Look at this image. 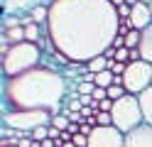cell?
<instances>
[{"label":"cell","instance_id":"6da1fadb","mask_svg":"<svg viewBox=\"0 0 152 147\" xmlns=\"http://www.w3.org/2000/svg\"><path fill=\"white\" fill-rule=\"evenodd\" d=\"M118 22L110 0H52L47 34L56 52L86 66L113 44Z\"/></svg>","mask_w":152,"mask_h":147},{"label":"cell","instance_id":"7a4b0ae2","mask_svg":"<svg viewBox=\"0 0 152 147\" xmlns=\"http://www.w3.org/2000/svg\"><path fill=\"white\" fill-rule=\"evenodd\" d=\"M66 78L49 66H37L15 78H5L3 98L7 110H47L61 113V98L66 96Z\"/></svg>","mask_w":152,"mask_h":147},{"label":"cell","instance_id":"3957f363","mask_svg":"<svg viewBox=\"0 0 152 147\" xmlns=\"http://www.w3.org/2000/svg\"><path fill=\"white\" fill-rule=\"evenodd\" d=\"M42 66V47L32 42L12 44L10 52L3 56V74L5 78H15L20 74H27L32 69Z\"/></svg>","mask_w":152,"mask_h":147},{"label":"cell","instance_id":"277c9868","mask_svg":"<svg viewBox=\"0 0 152 147\" xmlns=\"http://www.w3.org/2000/svg\"><path fill=\"white\" fill-rule=\"evenodd\" d=\"M110 115H113V127H118L123 135H128V132L135 130V127L145 125L142 110H140V101H137V96H130V93L113 103Z\"/></svg>","mask_w":152,"mask_h":147},{"label":"cell","instance_id":"5b68a950","mask_svg":"<svg viewBox=\"0 0 152 147\" xmlns=\"http://www.w3.org/2000/svg\"><path fill=\"white\" fill-rule=\"evenodd\" d=\"M52 113L47 110H5L3 115V127H12L20 130L30 137V132L39 125H52Z\"/></svg>","mask_w":152,"mask_h":147},{"label":"cell","instance_id":"8992f818","mask_svg":"<svg viewBox=\"0 0 152 147\" xmlns=\"http://www.w3.org/2000/svg\"><path fill=\"white\" fill-rule=\"evenodd\" d=\"M123 86L130 96H140L142 91L152 88V64L147 61H130L123 74Z\"/></svg>","mask_w":152,"mask_h":147},{"label":"cell","instance_id":"52a82bcc","mask_svg":"<svg viewBox=\"0 0 152 147\" xmlns=\"http://www.w3.org/2000/svg\"><path fill=\"white\" fill-rule=\"evenodd\" d=\"M88 147H125V135L118 127H96L88 137Z\"/></svg>","mask_w":152,"mask_h":147},{"label":"cell","instance_id":"ba28073f","mask_svg":"<svg viewBox=\"0 0 152 147\" xmlns=\"http://www.w3.org/2000/svg\"><path fill=\"white\" fill-rule=\"evenodd\" d=\"M125 147H152V125H140L125 135Z\"/></svg>","mask_w":152,"mask_h":147},{"label":"cell","instance_id":"9c48e42d","mask_svg":"<svg viewBox=\"0 0 152 147\" xmlns=\"http://www.w3.org/2000/svg\"><path fill=\"white\" fill-rule=\"evenodd\" d=\"M130 25L132 29H147L152 25V15H150V5L147 3H137L132 5V12H130Z\"/></svg>","mask_w":152,"mask_h":147},{"label":"cell","instance_id":"30bf717a","mask_svg":"<svg viewBox=\"0 0 152 147\" xmlns=\"http://www.w3.org/2000/svg\"><path fill=\"white\" fill-rule=\"evenodd\" d=\"M140 56H142V61H147L152 64V25L147 29H142V39H140Z\"/></svg>","mask_w":152,"mask_h":147},{"label":"cell","instance_id":"8fae6325","mask_svg":"<svg viewBox=\"0 0 152 147\" xmlns=\"http://www.w3.org/2000/svg\"><path fill=\"white\" fill-rule=\"evenodd\" d=\"M137 101H140V110H142V120H145V125H152V88L142 91L137 96Z\"/></svg>","mask_w":152,"mask_h":147},{"label":"cell","instance_id":"7c38bea8","mask_svg":"<svg viewBox=\"0 0 152 147\" xmlns=\"http://www.w3.org/2000/svg\"><path fill=\"white\" fill-rule=\"evenodd\" d=\"M5 12L7 15H15V17H20L17 12H22V10H32L34 7V0H5Z\"/></svg>","mask_w":152,"mask_h":147},{"label":"cell","instance_id":"4fadbf2b","mask_svg":"<svg viewBox=\"0 0 152 147\" xmlns=\"http://www.w3.org/2000/svg\"><path fill=\"white\" fill-rule=\"evenodd\" d=\"M30 17L34 20L37 25H47L49 22V5H34L30 10Z\"/></svg>","mask_w":152,"mask_h":147},{"label":"cell","instance_id":"5bb4252c","mask_svg":"<svg viewBox=\"0 0 152 147\" xmlns=\"http://www.w3.org/2000/svg\"><path fill=\"white\" fill-rule=\"evenodd\" d=\"M108 64H110V61L101 54V56L91 59V61L86 64V71H88V74H101V71H108Z\"/></svg>","mask_w":152,"mask_h":147},{"label":"cell","instance_id":"9a60e30c","mask_svg":"<svg viewBox=\"0 0 152 147\" xmlns=\"http://www.w3.org/2000/svg\"><path fill=\"white\" fill-rule=\"evenodd\" d=\"M93 83H96L98 88H110L113 83H115V76H113L110 71H101V74H93Z\"/></svg>","mask_w":152,"mask_h":147},{"label":"cell","instance_id":"2e32d148","mask_svg":"<svg viewBox=\"0 0 152 147\" xmlns=\"http://www.w3.org/2000/svg\"><path fill=\"white\" fill-rule=\"evenodd\" d=\"M5 39H7L10 44L27 42V39H25V27H12V29H5Z\"/></svg>","mask_w":152,"mask_h":147},{"label":"cell","instance_id":"e0dca14e","mask_svg":"<svg viewBox=\"0 0 152 147\" xmlns=\"http://www.w3.org/2000/svg\"><path fill=\"white\" fill-rule=\"evenodd\" d=\"M39 37H42V25H30V27H25V39L27 42H32V44H42L39 42Z\"/></svg>","mask_w":152,"mask_h":147},{"label":"cell","instance_id":"ac0fdd59","mask_svg":"<svg viewBox=\"0 0 152 147\" xmlns=\"http://www.w3.org/2000/svg\"><path fill=\"white\" fill-rule=\"evenodd\" d=\"M140 39H142V32H140V29H130L128 37H125V47H128V49H137V47H140Z\"/></svg>","mask_w":152,"mask_h":147},{"label":"cell","instance_id":"d6986e66","mask_svg":"<svg viewBox=\"0 0 152 147\" xmlns=\"http://www.w3.org/2000/svg\"><path fill=\"white\" fill-rule=\"evenodd\" d=\"M69 125H71V120L66 118V113H59V115H54L52 118V127H56V130H69Z\"/></svg>","mask_w":152,"mask_h":147},{"label":"cell","instance_id":"ffe728a7","mask_svg":"<svg viewBox=\"0 0 152 147\" xmlns=\"http://www.w3.org/2000/svg\"><path fill=\"white\" fill-rule=\"evenodd\" d=\"M125 96H128V91H125L123 83H113L108 88V98H110V101H120V98H125Z\"/></svg>","mask_w":152,"mask_h":147},{"label":"cell","instance_id":"44dd1931","mask_svg":"<svg viewBox=\"0 0 152 147\" xmlns=\"http://www.w3.org/2000/svg\"><path fill=\"white\" fill-rule=\"evenodd\" d=\"M93 91H96V83L93 81H79L76 83V93L79 96H93Z\"/></svg>","mask_w":152,"mask_h":147},{"label":"cell","instance_id":"7402d4cb","mask_svg":"<svg viewBox=\"0 0 152 147\" xmlns=\"http://www.w3.org/2000/svg\"><path fill=\"white\" fill-rule=\"evenodd\" d=\"M132 29V25H130V20H120L118 22V34L120 37H128V32Z\"/></svg>","mask_w":152,"mask_h":147},{"label":"cell","instance_id":"603a6c76","mask_svg":"<svg viewBox=\"0 0 152 147\" xmlns=\"http://www.w3.org/2000/svg\"><path fill=\"white\" fill-rule=\"evenodd\" d=\"M71 142H74L76 147H88V137L79 132V135H74V140H71Z\"/></svg>","mask_w":152,"mask_h":147},{"label":"cell","instance_id":"cb8c5ba5","mask_svg":"<svg viewBox=\"0 0 152 147\" xmlns=\"http://www.w3.org/2000/svg\"><path fill=\"white\" fill-rule=\"evenodd\" d=\"M113 47H115V49H123V47H125V37H115V39H113Z\"/></svg>","mask_w":152,"mask_h":147},{"label":"cell","instance_id":"d4e9b609","mask_svg":"<svg viewBox=\"0 0 152 147\" xmlns=\"http://www.w3.org/2000/svg\"><path fill=\"white\" fill-rule=\"evenodd\" d=\"M110 5H113V7H115V10H118L120 5H125V0H110Z\"/></svg>","mask_w":152,"mask_h":147},{"label":"cell","instance_id":"484cf974","mask_svg":"<svg viewBox=\"0 0 152 147\" xmlns=\"http://www.w3.org/2000/svg\"><path fill=\"white\" fill-rule=\"evenodd\" d=\"M61 147H76V145H74V142H64Z\"/></svg>","mask_w":152,"mask_h":147},{"label":"cell","instance_id":"4316f807","mask_svg":"<svg viewBox=\"0 0 152 147\" xmlns=\"http://www.w3.org/2000/svg\"><path fill=\"white\" fill-rule=\"evenodd\" d=\"M140 3H147V5H150V3H152V0H140Z\"/></svg>","mask_w":152,"mask_h":147},{"label":"cell","instance_id":"83f0119b","mask_svg":"<svg viewBox=\"0 0 152 147\" xmlns=\"http://www.w3.org/2000/svg\"><path fill=\"white\" fill-rule=\"evenodd\" d=\"M150 15H152V3H150Z\"/></svg>","mask_w":152,"mask_h":147}]
</instances>
